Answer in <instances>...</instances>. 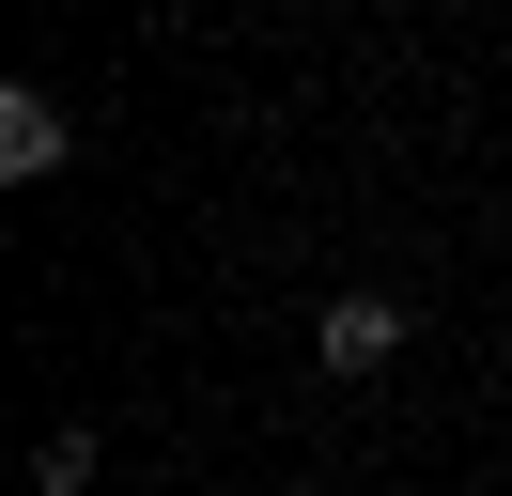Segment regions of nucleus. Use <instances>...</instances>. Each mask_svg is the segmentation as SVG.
I'll return each mask as SVG.
<instances>
[{
  "label": "nucleus",
  "mask_w": 512,
  "mask_h": 496,
  "mask_svg": "<svg viewBox=\"0 0 512 496\" xmlns=\"http://www.w3.org/2000/svg\"><path fill=\"white\" fill-rule=\"evenodd\" d=\"M63 155H78V124H63V93H47V78H16V93H0V171H16V186H47V171H63Z\"/></svg>",
  "instance_id": "1"
},
{
  "label": "nucleus",
  "mask_w": 512,
  "mask_h": 496,
  "mask_svg": "<svg viewBox=\"0 0 512 496\" xmlns=\"http://www.w3.org/2000/svg\"><path fill=\"white\" fill-rule=\"evenodd\" d=\"M311 357H326V372H388V357H404V310H388V295H326Z\"/></svg>",
  "instance_id": "2"
}]
</instances>
